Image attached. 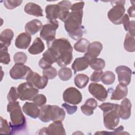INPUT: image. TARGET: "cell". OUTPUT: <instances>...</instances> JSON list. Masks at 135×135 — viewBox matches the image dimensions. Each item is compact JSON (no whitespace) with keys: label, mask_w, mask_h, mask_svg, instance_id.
<instances>
[{"label":"cell","mask_w":135,"mask_h":135,"mask_svg":"<svg viewBox=\"0 0 135 135\" xmlns=\"http://www.w3.org/2000/svg\"><path fill=\"white\" fill-rule=\"evenodd\" d=\"M113 7L108 13L109 20L114 24L122 23V20L126 11L124 5L125 1H112L110 2Z\"/></svg>","instance_id":"3"},{"label":"cell","mask_w":135,"mask_h":135,"mask_svg":"<svg viewBox=\"0 0 135 135\" xmlns=\"http://www.w3.org/2000/svg\"><path fill=\"white\" fill-rule=\"evenodd\" d=\"M47 46L55 52L57 57L67 52L73 51V48L70 41L65 38L55 39L48 44Z\"/></svg>","instance_id":"6"},{"label":"cell","mask_w":135,"mask_h":135,"mask_svg":"<svg viewBox=\"0 0 135 135\" xmlns=\"http://www.w3.org/2000/svg\"><path fill=\"white\" fill-rule=\"evenodd\" d=\"M90 42L85 38H80L74 45V49L79 52L85 53L87 51Z\"/></svg>","instance_id":"33"},{"label":"cell","mask_w":135,"mask_h":135,"mask_svg":"<svg viewBox=\"0 0 135 135\" xmlns=\"http://www.w3.org/2000/svg\"><path fill=\"white\" fill-rule=\"evenodd\" d=\"M1 125H0V133L2 134H11L12 130L11 126L8 123L7 120L1 117Z\"/></svg>","instance_id":"38"},{"label":"cell","mask_w":135,"mask_h":135,"mask_svg":"<svg viewBox=\"0 0 135 135\" xmlns=\"http://www.w3.org/2000/svg\"><path fill=\"white\" fill-rule=\"evenodd\" d=\"M7 111L9 113L11 122L9 124L12 130V134L17 131L24 130L26 127L25 117L23 113L19 102H9L7 105Z\"/></svg>","instance_id":"2"},{"label":"cell","mask_w":135,"mask_h":135,"mask_svg":"<svg viewBox=\"0 0 135 135\" xmlns=\"http://www.w3.org/2000/svg\"><path fill=\"white\" fill-rule=\"evenodd\" d=\"M23 112L33 119H36L40 114V109L33 102H26L22 107Z\"/></svg>","instance_id":"17"},{"label":"cell","mask_w":135,"mask_h":135,"mask_svg":"<svg viewBox=\"0 0 135 135\" xmlns=\"http://www.w3.org/2000/svg\"><path fill=\"white\" fill-rule=\"evenodd\" d=\"M62 107H63L64 109H65L68 114L70 115L73 114V113H74L77 111V109H78L77 106L76 105L71 106L66 103H63L62 104Z\"/></svg>","instance_id":"45"},{"label":"cell","mask_w":135,"mask_h":135,"mask_svg":"<svg viewBox=\"0 0 135 135\" xmlns=\"http://www.w3.org/2000/svg\"><path fill=\"white\" fill-rule=\"evenodd\" d=\"M18 98H20V95L18 89L14 86L11 87L7 96V100L9 102H13L16 101Z\"/></svg>","instance_id":"39"},{"label":"cell","mask_w":135,"mask_h":135,"mask_svg":"<svg viewBox=\"0 0 135 135\" xmlns=\"http://www.w3.org/2000/svg\"><path fill=\"white\" fill-rule=\"evenodd\" d=\"M134 21H130V24L128 28V31L129 33L131 34L132 36H134V34H135V27H134Z\"/></svg>","instance_id":"49"},{"label":"cell","mask_w":135,"mask_h":135,"mask_svg":"<svg viewBox=\"0 0 135 135\" xmlns=\"http://www.w3.org/2000/svg\"><path fill=\"white\" fill-rule=\"evenodd\" d=\"M14 61L17 64H24L27 60V56L26 54L22 52H18L15 53L13 56Z\"/></svg>","instance_id":"40"},{"label":"cell","mask_w":135,"mask_h":135,"mask_svg":"<svg viewBox=\"0 0 135 135\" xmlns=\"http://www.w3.org/2000/svg\"><path fill=\"white\" fill-rule=\"evenodd\" d=\"M119 104H116L113 109L103 112V124L108 130H114L119 123Z\"/></svg>","instance_id":"4"},{"label":"cell","mask_w":135,"mask_h":135,"mask_svg":"<svg viewBox=\"0 0 135 135\" xmlns=\"http://www.w3.org/2000/svg\"><path fill=\"white\" fill-rule=\"evenodd\" d=\"M52 64L46 61L45 60H44L42 57L41 59V60L38 62L39 66L43 70L46 69L47 68H49L52 66Z\"/></svg>","instance_id":"47"},{"label":"cell","mask_w":135,"mask_h":135,"mask_svg":"<svg viewBox=\"0 0 135 135\" xmlns=\"http://www.w3.org/2000/svg\"><path fill=\"white\" fill-rule=\"evenodd\" d=\"M132 104L130 100L124 98L121 102L119 108L120 118L123 120H127L131 116Z\"/></svg>","instance_id":"15"},{"label":"cell","mask_w":135,"mask_h":135,"mask_svg":"<svg viewBox=\"0 0 135 135\" xmlns=\"http://www.w3.org/2000/svg\"><path fill=\"white\" fill-rule=\"evenodd\" d=\"M45 49V45L41 38L36 37L32 44L28 49V52L33 55L38 54L42 53Z\"/></svg>","instance_id":"26"},{"label":"cell","mask_w":135,"mask_h":135,"mask_svg":"<svg viewBox=\"0 0 135 135\" xmlns=\"http://www.w3.org/2000/svg\"><path fill=\"white\" fill-rule=\"evenodd\" d=\"M115 72L118 74L119 83L128 85L131 80L132 70L125 65H119L115 68Z\"/></svg>","instance_id":"12"},{"label":"cell","mask_w":135,"mask_h":135,"mask_svg":"<svg viewBox=\"0 0 135 135\" xmlns=\"http://www.w3.org/2000/svg\"><path fill=\"white\" fill-rule=\"evenodd\" d=\"M58 75L62 81H66L72 78V72L70 68L62 67L58 71Z\"/></svg>","instance_id":"34"},{"label":"cell","mask_w":135,"mask_h":135,"mask_svg":"<svg viewBox=\"0 0 135 135\" xmlns=\"http://www.w3.org/2000/svg\"><path fill=\"white\" fill-rule=\"evenodd\" d=\"M65 117L64 110L57 105H52L51 120L54 121H62Z\"/></svg>","instance_id":"28"},{"label":"cell","mask_w":135,"mask_h":135,"mask_svg":"<svg viewBox=\"0 0 135 135\" xmlns=\"http://www.w3.org/2000/svg\"><path fill=\"white\" fill-rule=\"evenodd\" d=\"M57 5L60 8L59 18L64 22L70 13V9L72 6L71 3L69 1H62L57 3Z\"/></svg>","instance_id":"21"},{"label":"cell","mask_w":135,"mask_h":135,"mask_svg":"<svg viewBox=\"0 0 135 135\" xmlns=\"http://www.w3.org/2000/svg\"><path fill=\"white\" fill-rule=\"evenodd\" d=\"M46 18L49 21L56 20L59 18L60 8L57 4L48 5L45 7Z\"/></svg>","instance_id":"24"},{"label":"cell","mask_w":135,"mask_h":135,"mask_svg":"<svg viewBox=\"0 0 135 135\" xmlns=\"http://www.w3.org/2000/svg\"><path fill=\"white\" fill-rule=\"evenodd\" d=\"M88 90L90 94L100 101H104L108 95V92L103 85L97 83H91L89 84Z\"/></svg>","instance_id":"11"},{"label":"cell","mask_w":135,"mask_h":135,"mask_svg":"<svg viewBox=\"0 0 135 135\" xmlns=\"http://www.w3.org/2000/svg\"><path fill=\"white\" fill-rule=\"evenodd\" d=\"M122 24H123V27H124V28L125 31H128L129 26V24H130L129 17L128 14H124V15L123 16V17L122 23Z\"/></svg>","instance_id":"48"},{"label":"cell","mask_w":135,"mask_h":135,"mask_svg":"<svg viewBox=\"0 0 135 135\" xmlns=\"http://www.w3.org/2000/svg\"><path fill=\"white\" fill-rule=\"evenodd\" d=\"M98 106L97 101L93 98L87 99L84 104L81 107L82 113L87 116H90L93 114V111Z\"/></svg>","instance_id":"19"},{"label":"cell","mask_w":135,"mask_h":135,"mask_svg":"<svg viewBox=\"0 0 135 135\" xmlns=\"http://www.w3.org/2000/svg\"><path fill=\"white\" fill-rule=\"evenodd\" d=\"M74 84L76 87L79 89H83L85 88L89 81V76L84 74H78L74 78Z\"/></svg>","instance_id":"31"},{"label":"cell","mask_w":135,"mask_h":135,"mask_svg":"<svg viewBox=\"0 0 135 135\" xmlns=\"http://www.w3.org/2000/svg\"><path fill=\"white\" fill-rule=\"evenodd\" d=\"M89 65L92 69L95 71H100L104 68L105 63L103 59L96 57L92 59L89 61Z\"/></svg>","instance_id":"32"},{"label":"cell","mask_w":135,"mask_h":135,"mask_svg":"<svg viewBox=\"0 0 135 135\" xmlns=\"http://www.w3.org/2000/svg\"><path fill=\"white\" fill-rule=\"evenodd\" d=\"M32 101L37 106L41 107L46 103V98L44 94H38L34 98Z\"/></svg>","instance_id":"43"},{"label":"cell","mask_w":135,"mask_h":135,"mask_svg":"<svg viewBox=\"0 0 135 135\" xmlns=\"http://www.w3.org/2000/svg\"><path fill=\"white\" fill-rule=\"evenodd\" d=\"M84 6V2L82 1V2H79L78 3H74L72 5L71 7V11H81L83 10V7Z\"/></svg>","instance_id":"46"},{"label":"cell","mask_w":135,"mask_h":135,"mask_svg":"<svg viewBox=\"0 0 135 135\" xmlns=\"http://www.w3.org/2000/svg\"><path fill=\"white\" fill-rule=\"evenodd\" d=\"M52 117V105H44L41 107L39 119L43 122L46 123L51 120Z\"/></svg>","instance_id":"27"},{"label":"cell","mask_w":135,"mask_h":135,"mask_svg":"<svg viewBox=\"0 0 135 135\" xmlns=\"http://www.w3.org/2000/svg\"><path fill=\"white\" fill-rule=\"evenodd\" d=\"M103 72L102 70L100 71H95L91 74L90 77V80L92 82H99L101 81V77L102 76Z\"/></svg>","instance_id":"44"},{"label":"cell","mask_w":135,"mask_h":135,"mask_svg":"<svg viewBox=\"0 0 135 135\" xmlns=\"http://www.w3.org/2000/svg\"><path fill=\"white\" fill-rule=\"evenodd\" d=\"M123 127L122 126H120L114 130V132H113V133L115 134H123Z\"/></svg>","instance_id":"51"},{"label":"cell","mask_w":135,"mask_h":135,"mask_svg":"<svg viewBox=\"0 0 135 135\" xmlns=\"http://www.w3.org/2000/svg\"><path fill=\"white\" fill-rule=\"evenodd\" d=\"M115 79V74L111 71H107L103 73L101 80L103 84L109 85L112 84L114 82Z\"/></svg>","instance_id":"35"},{"label":"cell","mask_w":135,"mask_h":135,"mask_svg":"<svg viewBox=\"0 0 135 135\" xmlns=\"http://www.w3.org/2000/svg\"><path fill=\"white\" fill-rule=\"evenodd\" d=\"M124 49L129 52H134L135 51L134 36H132L129 33L126 35L123 44Z\"/></svg>","instance_id":"30"},{"label":"cell","mask_w":135,"mask_h":135,"mask_svg":"<svg viewBox=\"0 0 135 135\" xmlns=\"http://www.w3.org/2000/svg\"><path fill=\"white\" fill-rule=\"evenodd\" d=\"M13 37L14 32L11 29L6 28L3 31L0 35L1 47L8 48L11 43Z\"/></svg>","instance_id":"25"},{"label":"cell","mask_w":135,"mask_h":135,"mask_svg":"<svg viewBox=\"0 0 135 135\" xmlns=\"http://www.w3.org/2000/svg\"><path fill=\"white\" fill-rule=\"evenodd\" d=\"M58 27L59 23L56 20L49 21L48 23L43 25L40 36L41 38L46 41L47 45L55 39L56 31Z\"/></svg>","instance_id":"5"},{"label":"cell","mask_w":135,"mask_h":135,"mask_svg":"<svg viewBox=\"0 0 135 135\" xmlns=\"http://www.w3.org/2000/svg\"><path fill=\"white\" fill-rule=\"evenodd\" d=\"M32 71L31 69L24 64H17L12 68L9 71V75L14 80H20L26 79Z\"/></svg>","instance_id":"9"},{"label":"cell","mask_w":135,"mask_h":135,"mask_svg":"<svg viewBox=\"0 0 135 135\" xmlns=\"http://www.w3.org/2000/svg\"><path fill=\"white\" fill-rule=\"evenodd\" d=\"M11 57L8 52L7 47H1L0 52V62L4 64H8L10 62Z\"/></svg>","instance_id":"37"},{"label":"cell","mask_w":135,"mask_h":135,"mask_svg":"<svg viewBox=\"0 0 135 135\" xmlns=\"http://www.w3.org/2000/svg\"><path fill=\"white\" fill-rule=\"evenodd\" d=\"M42 23L37 19H34L27 22L25 25V30L30 35H34L42 28Z\"/></svg>","instance_id":"18"},{"label":"cell","mask_w":135,"mask_h":135,"mask_svg":"<svg viewBox=\"0 0 135 135\" xmlns=\"http://www.w3.org/2000/svg\"><path fill=\"white\" fill-rule=\"evenodd\" d=\"M128 92L127 86L119 83L112 93L111 99L112 100H120L124 99L127 97Z\"/></svg>","instance_id":"20"},{"label":"cell","mask_w":135,"mask_h":135,"mask_svg":"<svg viewBox=\"0 0 135 135\" xmlns=\"http://www.w3.org/2000/svg\"><path fill=\"white\" fill-rule=\"evenodd\" d=\"M26 80V82L30 83L37 89H44L48 83L47 79L33 72L32 70L30 72Z\"/></svg>","instance_id":"10"},{"label":"cell","mask_w":135,"mask_h":135,"mask_svg":"<svg viewBox=\"0 0 135 135\" xmlns=\"http://www.w3.org/2000/svg\"><path fill=\"white\" fill-rule=\"evenodd\" d=\"M63 99L69 104L76 105L82 101V95L75 88L69 87L63 92Z\"/></svg>","instance_id":"8"},{"label":"cell","mask_w":135,"mask_h":135,"mask_svg":"<svg viewBox=\"0 0 135 135\" xmlns=\"http://www.w3.org/2000/svg\"><path fill=\"white\" fill-rule=\"evenodd\" d=\"M24 12L29 15L37 17L43 16V10L41 6L32 2L27 3L24 6Z\"/></svg>","instance_id":"22"},{"label":"cell","mask_w":135,"mask_h":135,"mask_svg":"<svg viewBox=\"0 0 135 135\" xmlns=\"http://www.w3.org/2000/svg\"><path fill=\"white\" fill-rule=\"evenodd\" d=\"M17 89L20 95L19 99L22 101H32L39 92L38 89L27 82L20 84Z\"/></svg>","instance_id":"7"},{"label":"cell","mask_w":135,"mask_h":135,"mask_svg":"<svg viewBox=\"0 0 135 135\" xmlns=\"http://www.w3.org/2000/svg\"><path fill=\"white\" fill-rule=\"evenodd\" d=\"M128 13L130 17H134V5L130 6L128 9Z\"/></svg>","instance_id":"50"},{"label":"cell","mask_w":135,"mask_h":135,"mask_svg":"<svg viewBox=\"0 0 135 135\" xmlns=\"http://www.w3.org/2000/svg\"><path fill=\"white\" fill-rule=\"evenodd\" d=\"M89 65V60L83 56V57L76 58L72 63L71 67L75 73L78 71H81L86 69Z\"/></svg>","instance_id":"23"},{"label":"cell","mask_w":135,"mask_h":135,"mask_svg":"<svg viewBox=\"0 0 135 135\" xmlns=\"http://www.w3.org/2000/svg\"><path fill=\"white\" fill-rule=\"evenodd\" d=\"M42 58L53 64V63L56 62L57 56L52 50L50 48H48V49L43 54Z\"/></svg>","instance_id":"36"},{"label":"cell","mask_w":135,"mask_h":135,"mask_svg":"<svg viewBox=\"0 0 135 135\" xmlns=\"http://www.w3.org/2000/svg\"><path fill=\"white\" fill-rule=\"evenodd\" d=\"M83 10L71 11L64 22V27L69 36L74 40H80L84 33V27L82 26Z\"/></svg>","instance_id":"1"},{"label":"cell","mask_w":135,"mask_h":135,"mask_svg":"<svg viewBox=\"0 0 135 135\" xmlns=\"http://www.w3.org/2000/svg\"><path fill=\"white\" fill-rule=\"evenodd\" d=\"M72 59V52H67L57 57L56 63L59 66L65 67L71 63Z\"/></svg>","instance_id":"29"},{"label":"cell","mask_w":135,"mask_h":135,"mask_svg":"<svg viewBox=\"0 0 135 135\" xmlns=\"http://www.w3.org/2000/svg\"><path fill=\"white\" fill-rule=\"evenodd\" d=\"M22 2L18 0H5L3 1V4L7 9H13L19 6Z\"/></svg>","instance_id":"42"},{"label":"cell","mask_w":135,"mask_h":135,"mask_svg":"<svg viewBox=\"0 0 135 135\" xmlns=\"http://www.w3.org/2000/svg\"><path fill=\"white\" fill-rule=\"evenodd\" d=\"M57 74V72L56 69L53 66L44 69L43 71V76L47 79H53L56 76Z\"/></svg>","instance_id":"41"},{"label":"cell","mask_w":135,"mask_h":135,"mask_svg":"<svg viewBox=\"0 0 135 135\" xmlns=\"http://www.w3.org/2000/svg\"><path fill=\"white\" fill-rule=\"evenodd\" d=\"M31 35L26 32L20 33L16 37L15 44L17 48L20 49H26L28 47L31 42Z\"/></svg>","instance_id":"16"},{"label":"cell","mask_w":135,"mask_h":135,"mask_svg":"<svg viewBox=\"0 0 135 135\" xmlns=\"http://www.w3.org/2000/svg\"><path fill=\"white\" fill-rule=\"evenodd\" d=\"M39 134H66L65 129L62 121H54L50 124L47 128H42Z\"/></svg>","instance_id":"13"},{"label":"cell","mask_w":135,"mask_h":135,"mask_svg":"<svg viewBox=\"0 0 135 135\" xmlns=\"http://www.w3.org/2000/svg\"><path fill=\"white\" fill-rule=\"evenodd\" d=\"M102 49L103 45L100 42L97 41L93 42L90 43L87 51L84 56L90 61L92 59L97 57L100 55Z\"/></svg>","instance_id":"14"}]
</instances>
